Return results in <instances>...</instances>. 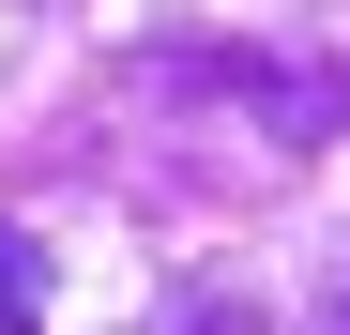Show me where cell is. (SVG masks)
Here are the masks:
<instances>
[{
	"label": "cell",
	"mask_w": 350,
	"mask_h": 335,
	"mask_svg": "<svg viewBox=\"0 0 350 335\" xmlns=\"http://www.w3.org/2000/svg\"><path fill=\"white\" fill-rule=\"evenodd\" d=\"M228 92H244L274 137H335V122H350V62H320V77H289V62H244Z\"/></svg>",
	"instance_id": "obj_1"
},
{
	"label": "cell",
	"mask_w": 350,
	"mask_h": 335,
	"mask_svg": "<svg viewBox=\"0 0 350 335\" xmlns=\"http://www.w3.org/2000/svg\"><path fill=\"white\" fill-rule=\"evenodd\" d=\"M0 320H16V335L46 320V244H31V229H0Z\"/></svg>",
	"instance_id": "obj_2"
},
{
	"label": "cell",
	"mask_w": 350,
	"mask_h": 335,
	"mask_svg": "<svg viewBox=\"0 0 350 335\" xmlns=\"http://www.w3.org/2000/svg\"><path fill=\"white\" fill-rule=\"evenodd\" d=\"M167 335H259V305H228V290H183V320Z\"/></svg>",
	"instance_id": "obj_3"
},
{
	"label": "cell",
	"mask_w": 350,
	"mask_h": 335,
	"mask_svg": "<svg viewBox=\"0 0 350 335\" xmlns=\"http://www.w3.org/2000/svg\"><path fill=\"white\" fill-rule=\"evenodd\" d=\"M305 335H350V259H335V290H320V320H305Z\"/></svg>",
	"instance_id": "obj_4"
}]
</instances>
